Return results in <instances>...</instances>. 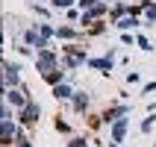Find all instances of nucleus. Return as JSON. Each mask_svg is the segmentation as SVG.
Masks as SVG:
<instances>
[{
    "label": "nucleus",
    "mask_w": 156,
    "mask_h": 147,
    "mask_svg": "<svg viewBox=\"0 0 156 147\" xmlns=\"http://www.w3.org/2000/svg\"><path fill=\"white\" fill-rule=\"evenodd\" d=\"M30 3H47V6H50V0H30Z\"/></svg>",
    "instance_id": "obj_34"
},
{
    "label": "nucleus",
    "mask_w": 156,
    "mask_h": 147,
    "mask_svg": "<svg viewBox=\"0 0 156 147\" xmlns=\"http://www.w3.org/2000/svg\"><path fill=\"white\" fill-rule=\"evenodd\" d=\"M103 56H106V59H118V47H109V50H106Z\"/></svg>",
    "instance_id": "obj_30"
},
{
    "label": "nucleus",
    "mask_w": 156,
    "mask_h": 147,
    "mask_svg": "<svg viewBox=\"0 0 156 147\" xmlns=\"http://www.w3.org/2000/svg\"><path fill=\"white\" fill-rule=\"evenodd\" d=\"M15 118H18V124H21V127H27V130H30V127H35V124H38V118H41V106H38V100H35V97H30L24 109H18V112H15Z\"/></svg>",
    "instance_id": "obj_3"
},
{
    "label": "nucleus",
    "mask_w": 156,
    "mask_h": 147,
    "mask_svg": "<svg viewBox=\"0 0 156 147\" xmlns=\"http://www.w3.org/2000/svg\"><path fill=\"white\" fill-rule=\"evenodd\" d=\"M86 68L97 71V74H103V77H109L115 71V59H106V56H88V65Z\"/></svg>",
    "instance_id": "obj_10"
},
{
    "label": "nucleus",
    "mask_w": 156,
    "mask_h": 147,
    "mask_svg": "<svg viewBox=\"0 0 156 147\" xmlns=\"http://www.w3.org/2000/svg\"><path fill=\"white\" fill-rule=\"evenodd\" d=\"M88 103H91V97H88L86 91H74V97H71V106H74V112H80V115H86V109H88Z\"/></svg>",
    "instance_id": "obj_12"
},
{
    "label": "nucleus",
    "mask_w": 156,
    "mask_h": 147,
    "mask_svg": "<svg viewBox=\"0 0 156 147\" xmlns=\"http://www.w3.org/2000/svg\"><path fill=\"white\" fill-rule=\"evenodd\" d=\"M103 147H124V144H115V141H109V144H103Z\"/></svg>",
    "instance_id": "obj_33"
},
{
    "label": "nucleus",
    "mask_w": 156,
    "mask_h": 147,
    "mask_svg": "<svg viewBox=\"0 0 156 147\" xmlns=\"http://www.w3.org/2000/svg\"><path fill=\"white\" fill-rule=\"evenodd\" d=\"M127 130H130V115H124V118H118L115 124H109V141L124 144V141H127Z\"/></svg>",
    "instance_id": "obj_7"
},
{
    "label": "nucleus",
    "mask_w": 156,
    "mask_h": 147,
    "mask_svg": "<svg viewBox=\"0 0 156 147\" xmlns=\"http://www.w3.org/2000/svg\"><path fill=\"white\" fill-rule=\"evenodd\" d=\"M62 65V53L56 47H47V50H38L35 53V71H38V77H44L47 71L59 68Z\"/></svg>",
    "instance_id": "obj_2"
},
{
    "label": "nucleus",
    "mask_w": 156,
    "mask_h": 147,
    "mask_svg": "<svg viewBox=\"0 0 156 147\" xmlns=\"http://www.w3.org/2000/svg\"><path fill=\"white\" fill-rule=\"evenodd\" d=\"M50 6L56 9V12H68V9L77 6V0H50Z\"/></svg>",
    "instance_id": "obj_22"
},
{
    "label": "nucleus",
    "mask_w": 156,
    "mask_h": 147,
    "mask_svg": "<svg viewBox=\"0 0 156 147\" xmlns=\"http://www.w3.org/2000/svg\"><path fill=\"white\" fill-rule=\"evenodd\" d=\"M68 147H91V144H88L86 135H71V138H68Z\"/></svg>",
    "instance_id": "obj_24"
},
{
    "label": "nucleus",
    "mask_w": 156,
    "mask_h": 147,
    "mask_svg": "<svg viewBox=\"0 0 156 147\" xmlns=\"http://www.w3.org/2000/svg\"><path fill=\"white\" fill-rule=\"evenodd\" d=\"M15 147H35L33 141H30V135H27V127H21L15 135Z\"/></svg>",
    "instance_id": "obj_21"
},
{
    "label": "nucleus",
    "mask_w": 156,
    "mask_h": 147,
    "mask_svg": "<svg viewBox=\"0 0 156 147\" xmlns=\"http://www.w3.org/2000/svg\"><path fill=\"white\" fill-rule=\"evenodd\" d=\"M141 24H144L141 15H124V18H118V21H112V26L118 30V33H139Z\"/></svg>",
    "instance_id": "obj_8"
},
{
    "label": "nucleus",
    "mask_w": 156,
    "mask_h": 147,
    "mask_svg": "<svg viewBox=\"0 0 156 147\" xmlns=\"http://www.w3.org/2000/svg\"><path fill=\"white\" fill-rule=\"evenodd\" d=\"M50 94L56 97V100H71V97H74V86H71V79H68V82L53 86V88H50Z\"/></svg>",
    "instance_id": "obj_13"
},
{
    "label": "nucleus",
    "mask_w": 156,
    "mask_h": 147,
    "mask_svg": "<svg viewBox=\"0 0 156 147\" xmlns=\"http://www.w3.org/2000/svg\"><path fill=\"white\" fill-rule=\"evenodd\" d=\"M83 65H88V50L83 44H62V68L65 71H80Z\"/></svg>",
    "instance_id": "obj_1"
},
{
    "label": "nucleus",
    "mask_w": 156,
    "mask_h": 147,
    "mask_svg": "<svg viewBox=\"0 0 156 147\" xmlns=\"http://www.w3.org/2000/svg\"><path fill=\"white\" fill-rule=\"evenodd\" d=\"M153 91H156V79H150V82L141 86V94H153Z\"/></svg>",
    "instance_id": "obj_29"
},
{
    "label": "nucleus",
    "mask_w": 156,
    "mask_h": 147,
    "mask_svg": "<svg viewBox=\"0 0 156 147\" xmlns=\"http://www.w3.org/2000/svg\"><path fill=\"white\" fill-rule=\"evenodd\" d=\"M62 15H65V21H71V24H74V21L80 24V18H83V12H80V9L74 6V9H68V12H62Z\"/></svg>",
    "instance_id": "obj_25"
},
{
    "label": "nucleus",
    "mask_w": 156,
    "mask_h": 147,
    "mask_svg": "<svg viewBox=\"0 0 156 147\" xmlns=\"http://www.w3.org/2000/svg\"><path fill=\"white\" fill-rule=\"evenodd\" d=\"M147 112H156V100H153V103H147Z\"/></svg>",
    "instance_id": "obj_32"
},
{
    "label": "nucleus",
    "mask_w": 156,
    "mask_h": 147,
    "mask_svg": "<svg viewBox=\"0 0 156 147\" xmlns=\"http://www.w3.org/2000/svg\"><path fill=\"white\" fill-rule=\"evenodd\" d=\"M94 3H97V0H77V9H80V12H88Z\"/></svg>",
    "instance_id": "obj_28"
},
{
    "label": "nucleus",
    "mask_w": 156,
    "mask_h": 147,
    "mask_svg": "<svg viewBox=\"0 0 156 147\" xmlns=\"http://www.w3.org/2000/svg\"><path fill=\"white\" fill-rule=\"evenodd\" d=\"M30 97H33V94H30V91H27L24 86H15V88H3V100L15 106V112H18V109H24Z\"/></svg>",
    "instance_id": "obj_4"
},
{
    "label": "nucleus",
    "mask_w": 156,
    "mask_h": 147,
    "mask_svg": "<svg viewBox=\"0 0 156 147\" xmlns=\"http://www.w3.org/2000/svg\"><path fill=\"white\" fill-rule=\"evenodd\" d=\"M121 44H124V47L136 44V33H121Z\"/></svg>",
    "instance_id": "obj_27"
},
{
    "label": "nucleus",
    "mask_w": 156,
    "mask_h": 147,
    "mask_svg": "<svg viewBox=\"0 0 156 147\" xmlns=\"http://www.w3.org/2000/svg\"><path fill=\"white\" fill-rule=\"evenodd\" d=\"M106 3H115V0H106Z\"/></svg>",
    "instance_id": "obj_35"
},
{
    "label": "nucleus",
    "mask_w": 156,
    "mask_h": 147,
    "mask_svg": "<svg viewBox=\"0 0 156 147\" xmlns=\"http://www.w3.org/2000/svg\"><path fill=\"white\" fill-rule=\"evenodd\" d=\"M136 47H139V50H144V53L153 50V47H150V38H147L144 33H136Z\"/></svg>",
    "instance_id": "obj_23"
},
{
    "label": "nucleus",
    "mask_w": 156,
    "mask_h": 147,
    "mask_svg": "<svg viewBox=\"0 0 156 147\" xmlns=\"http://www.w3.org/2000/svg\"><path fill=\"white\" fill-rule=\"evenodd\" d=\"M130 15V3H112V9H109V21H118V18Z\"/></svg>",
    "instance_id": "obj_17"
},
{
    "label": "nucleus",
    "mask_w": 156,
    "mask_h": 147,
    "mask_svg": "<svg viewBox=\"0 0 156 147\" xmlns=\"http://www.w3.org/2000/svg\"><path fill=\"white\" fill-rule=\"evenodd\" d=\"M35 26H38V33H41L44 38H50V41H53V38H56V26H53L50 21H38V24H35Z\"/></svg>",
    "instance_id": "obj_18"
},
{
    "label": "nucleus",
    "mask_w": 156,
    "mask_h": 147,
    "mask_svg": "<svg viewBox=\"0 0 156 147\" xmlns=\"http://www.w3.org/2000/svg\"><path fill=\"white\" fill-rule=\"evenodd\" d=\"M127 86H136V82H141V77H139V71H127Z\"/></svg>",
    "instance_id": "obj_26"
},
{
    "label": "nucleus",
    "mask_w": 156,
    "mask_h": 147,
    "mask_svg": "<svg viewBox=\"0 0 156 147\" xmlns=\"http://www.w3.org/2000/svg\"><path fill=\"white\" fill-rule=\"evenodd\" d=\"M141 6H144V12H141L144 24L153 26V24H156V0H141Z\"/></svg>",
    "instance_id": "obj_14"
},
{
    "label": "nucleus",
    "mask_w": 156,
    "mask_h": 147,
    "mask_svg": "<svg viewBox=\"0 0 156 147\" xmlns=\"http://www.w3.org/2000/svg\"><path fill=\"white\" fill-rule=\"evenodd\" d=\"M44 82H47V86H59V82H68V71H65V68H62V65H59V68H53V71H47V74H44Z\"/></svg>",
    "instance_id": "obj_11"
},
{
    "label": "nucleus",
    "mask_w": 156,
    "mask_h": 147,
    "mask_svg": "<svg viewBox=\"0 0 156 147\" xmlns=\"http://www.w3.org/2000/svg\"><path fill=\"white\" fill-rule=\"evenodd\" d=\"M109 9H112V3H106V0H97L94 6L88 9V15L94 18V21H100V18H103V15H109Z\"/></svg>",
    "instance_id": "obj_16"
},
{
    "label": "nucleus",
    "mask_w": 156,
    "mask_h": 147,
    "mask_svg": "<svg viewBox=\"0 0 156 147\" xmlns=\"http://www.w3.org/2000/svg\"><path fill=\"white\" fill-rule=\"evenodd\" d=\"M56 38H59V41H74V38H80V33L74 26H68V24H59L56 26Z\"/></svg>",
    "instance_id": "obj_15"
},
{
    "label": "nucleus",
    "mask_w": 156,
    "mask_h": 147,
    "mask_svg": "<svg viewBox=\"0 0 156 147\" xmlns=\"http://www.w3.org/2000/svg\"><path fill=\"white\" fill-rule=\"evenodd\" d=\"M124 115H130V106L127 103H112L109 109H103V115H100V124H115L118 118H124Z\"/></svg>",
    "instance_id": "obj_9"
},
{
    "label": "nucleus",
    "mask_w": 156,
    "mask_h": 147,
    "mask_svg": "<svg viewBox=\"0 0 156 147\" xmlns=\"http://www.w3.org/2000/svg\"><path fill=\"white\" fill-rule=\"evenodd\" d=\"M15 86H21V62L3 59V88H15Z\"/></svg>",
    "instance_id": "obj_5"
},
{
    "label": "nucleus",
    "mask_w": 156,
    "mask_h": 147,
    "mask_svg": "<svg viewBox=\"0 0 156 147\" xmlns=\"http://www.w3.org/2000/svg\"><path fill=\"white\" fill-rule=\"evenodd\" d=\"M30 9H33L41 21H47V18H50V12H53V6H47V3H30Z\"/></svg>",
    "instance_id": "obj_19"
},
{
    "label": "nucleus",
    "mask_w": 156,
    "mask_h": 147,
    "mask_svg": "<svg viewBox=\"0 0 156 147\" xmlns=\"http://www.w3.org/2000/svg\"><path fill=\"white\" fill-rule=\"evenodd\" d=\"M153 127H156V112H147V118H141V124H139V130L147 135V132H153Z\"/></svg>",
    "instance_id": "obj_20"
},
{
    "label": "nucleus",
    "mask_w": 156,
    "mask_h": 147,
    "mask_svg": "<svg viewBox=\"0 0 156 147\" xmlns=\"http://www.w3.org/2000/svg\"><path fill=\"white\" fill-rule=\"evenodd\" d=\"M56 130H59V132H71V127L65 121H56Z\"/></svg>",
    "instance_id": "obj_31"
},
{
    "label": "nucleus",
    "mask_w": 156,
    "mask_h": 147,
    "mask_svg": "<svg viewBox=\"0 0 156 147\" xmlns=\"http://www.w3.org/2000/svg\"><path fill=\"white\" fill-rule=\"evenodd\" d=\"M18 130H21V124H18V118H0V141L3 144H15V135Z\"/></svg>",
    "instance_id": "obj_6"
}]
</instances>
